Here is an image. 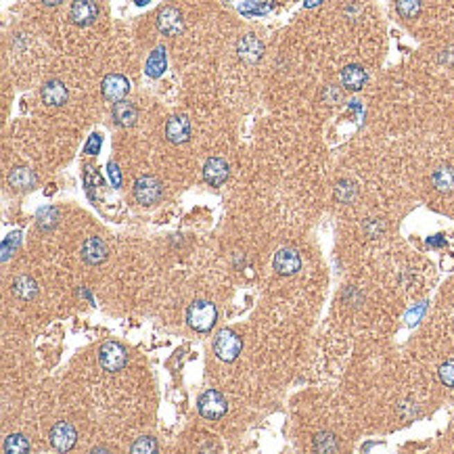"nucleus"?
I'll use <instances>...</instances> for the list:
<instances>
[{
    "label": "nucleus",
    "mask_w": 454,
    "mask_h": 454,
    "mask_svg": "<svg viewBox=\"0 0 454 454\" xmlns=\"http://www.w3.org/2000/svg\"><path fill=\"white\" fill-rule=\"evenodd\" d=\"M5 452L7 454H28L30 452V442L21 433H11L5 437Z\"/></svg>",
    "instance_id": "nucleus-23"
},
{
    "label": "nucleus",
    "mask_w": 454,
    "mask_h": 454,
    "mask_svg": "<svg viewBox=\"0 0 454 454\" xmlns=\"http://www.w3.org/2000/svg\"><path fill=\"white\" fill-rule=\"evenodd\" d=\"M367 80H369V76H367V69H365L363 65H348V67H344V71H342V84H344V88L350 90V92L363 90V86L367 84Z\"/></svg>",
    "instance_id": "nucleus-17"
},
{
    "label": "nucleus",
    "mask_w": 454,
    "mask_h": 454,
    "mask_svg": "<svg viewBox=\"0 0 454 454\" xmlns=\"http://www.w3.org/2000/svg\"><path fill=\"white\" fill-rule=\"evenodd\" d=\"M96 15H98V7L94 0H73L69 7V19L80 28L94 24Z\"/></svg>",
    "instance_id": "nucleus-9"
},
{
    "label": "nucleus",
    "mask_w": 454,
    "mask_h": 454,
    "mask_svg": "<svg viewBox=\"0 0 454 454\" xmlns=\"http://www.w3.org/2000/svg\"><path fill=\"white\" fill-rule=\"evenodd\" d=\"M216 320H218V310L207 299H197L186 310V322L197 333H209L216 326Z\"/></svg>",
    "instance_id": "nucleus-1"
},
{
    "label": "nucleus",
    "mask_w": 454,
    "mask_h": 454,
    "mask_svg": "<svg viewBox=\"0 0 454 454\" xmlns=\"http://www.w3.org/2000/svg\"><path fill=\"white\" fill-rule=\"evenodd\" d=\"M197 408H199V414L207 421H218L226 414L229 410V402L226 398L216 392V390H207L199 396V402H197Z\"/></svg>",
    "instance_id": "nucleus-4"
},
{
    "label": "nucleus",
    "mask_w": 454,
    "mask_h": 454,
    "mask_svg": "<svg viewBox=\"0 0 454 454\" xmlns=\"http://www.w3.org/2000/svg\"><path fill=\"white\" fill-rule=\"evenodd\" d=\"M164 195L161 182L155 176H139L134 182V197L141 205H155Z\"/></svg>",
    "instance_id": "nucleus-5"
},
{
    "label": "nucleus",
    "mask_w": 454,
    "mask_h": 454,
    "mask_svg": "<svg viewBox=\"0 0 454 454\" xmlns=\"http://www.w3.org/2000/svg\"><path fill=\"white\" fill-rule=\"evenodd\" d=\"M49 439H51V446L57 450V452H67L76 446V439H78V431L71 423L67 421H59L53 425L51 433H49Z\"/></svg>",
    "instance_id": "nucleus-6"
},
{
    "label": "nucleus",
    "mask_w": 454,
    "mask_h": 454,
    "mask_svg": "<svg viewBox=\"0 0 454 454\" xmlns=\"http://www.w3.org/2000/svg\"><path fill=\"white\" fill-rule=\"evenodd\" d=\"M320 0H306V7H314V5H318Z\"/></svg>",
    "instance_id": "nucleus-35"
},
{
    "label": "nucleus",
    "mask_w": 454,
    "mask_h": 454,
    "mask_svg": "<svg viewBox=\"0 0 454 454\" xmlns=\"http://www.w3.org/2000/svg\"><path fill=\"white\" fill-rule=\"evenodd\" d=\"M98 363L107 373H120L128 365V352L118 342H105L98 348Z\"/></svg>",
    "instance_id": "nucleus-3"
},
{
    "label": "nucleus",
    "mask_w": 454,
    "mask_h": 454,
    "mask_svg": "<svg viewBox=\"0 0 454 454\" xmlns=\"http://www.w3.org/2000/svg\"><path fill=\"white\" fill-rule=\"evenodd\" d=\"M429 243H431V245H442V239H431Z\"/></svg>",
    "instance_id": "nucleus-37"
},
{
    "label": "nucleus",
    "mask_w": 454,
    "mask_h": 454,
    "mask_svg": "<svg viewBox=\"0 0 454 454\" xmlns=\"http://www.w3.org/2000/svg\"><path fill=\"white\" fill-rule=\"evenodd\" d=\"M272 7H274V0H247L241 11L247 15H262V13H268Z\"/></svg>",
    "instance_id": "nucleus-28"
},
{
    "label": "nucleus",
    "mask_w": 454,
    "mask_h": 454,
    "mask_svg": "<svg viewBox=\"0 0 454 454\" xmlns=\"http://www.w3.org/2000/svg\"><path fill=\"white\" fill-rule=\"evenodd\" d=\"M272 264H274V270H277L281 277H293V274H297L299 268H302V258H299V254H297L295 250L285 247V250H279V252H277Z\"/></svg>",
    "instance_id": "nucleus-12"
},
{
    "label": "nucleus",
    "mask_w": 454,
    "mask_h": 454,
    "mask_svg": "<svg viewBox=\"0 0 454 454\" xmlns=\"http://www.w3.org/2000/svg\"><path fill=\"white\" fill-rule=\"evenodd\" d=\"M237 55H239V59H241L243 63L254 65V63H258V61L262 59V55H264V44L260 42L258 36L245 34V36L239 40V44H237Z\"/></svg>",
    "instance_id": "nucleus-11"
},
{
    "label": "nucleus",
    "mask_w": 454,
    "mask_h": 454,
    "mask_svg": "<svg viewBox=\"0 0 454 454\" xmlns=\"http://www.w3.org/2000/svg\"><path fill=\"white\" fill-rule=\"evenodd\" d=\"M314 450H316V452H322V454L337 452V450H339L337 437H335L333 433H329V431L316 433V437H314Z\"/></svg>",
    "instance_id": "nucleus-24"
},
{
    "label": "nucleus",
    "mask_w": 454,
    "mask_h": 454,
    "mask_svg": "<svg viewBox=\"0 0 454 454\" xmlns=\"http://www.w3.org/2000/svg\"><path fill=\"white\" fill-rule=\"evenodd\" d=\"M433 189L437 193H452L454 191V170L450 166H442L431 176Z\"/></svg>",
    "instance_id": "nucleus-21"
},
{
    "label": "nucleus",
    "mask_w": 454,
    "mask_h": 454,
    "mask_svg": "<svg viewBox=\"0 0 454 454\" xmlns=\"http://www.w3.org/2000/svg\"><path fill=\"white\" fill-rule=\"evenodd\" d=\"M111 116H113V122H116L118 126L122 128H130L137 124L139 120V111L132 103H128L126 98L118 101V103H113L111 107Z\"/></svg>",
    "instance_id": "nucleus-15"
},
{
    "label": "nucleus",
    "mask_w": 454,
    "mask_h": 454,
    "mask_svg": "<svg viewBox=\"0 0 454 454\" xmlns=\"http://www.w3.org/2000/svg\"><path fill=\"white\" fill-rule=\"evenodd\" d=\"M40 94H42V101H44L49 107H61V105L67 101V88H65V84H63L61 80H49V82H44Z\"/></svg>",
    "instance_id": "nucleus-16"
},
{
    "label": "nucleus",
    "mask_w": 454,
    "mask_h": 454,
    "mask_svg": "<svg viewBox=\"0 0 454 454\" xmlns=\"http://www.w3.org/2000/svg\"><path fill=\"white\" fill-rule=\"evenodd\" d=\"M354 197H356V186H354V182H350V180H339V182H337V186H335V199H337L339 203H350V201H354Z\"/></svg>",
    "instance_id": "nucleus-25"
},
{
    "label": "nucleus",
    "mask_w": 454,
    "mask_h": 454,
    "mask_svg": "<svg viewBox=\"0 0 454 454\" xmlns=\"http://www.w3.org/2000/svg\"><path fill=\"white\" fill-rule=\"evenodd\" d=\"M437 375H439V381H442L444 385L454 387V358H452V360H446V363L439 367Z\"/></svg>",
    "instance_id": "nucleus-29"
},
{
    "label": "nucleus",
    "mask_w": 454,
    "mask_h": 454,
    "mask_svg": "<svg viewBox=\"0 0 454 454\" xmlns=\"http://www.w3.org/2000/svg\"><path fill=\"white\" fill-rule=\"evenodd\" d=\"M19 241H21V233H13V247H11V252L19 245ZM9 245H11V235L5 239V243H3V262H7L9 260Z\"/></svg>",
    "instance_id": "nucleus-31"
},
{
    "label": "nucleus",
    "mask_w": 454,
    "mask_h": 454,
    "mask_svg": "<svg viewBox=\"0 0 454 454\" xmlns=\"http://www.w3.org/2000/svg\"><path fill=\"white\" fill-rule=\"evenodd\" d=\"M157 28H159V32H161L164 36L174 38V36H180V34H182V30H184V19H182V15H180L178 9H174V7H164V9L157 13Z\"/></svg>",
    "instance_id": "nucleus-8"
},
{
    "label": "nucleus",
    "mask_w": 454,
    "mask_h": 454,
    "mask_svg": "<svg viewBox=\"0 0 454 454\" xmlns=\"http://www.w3.org/2000/svg\"><path fill=\"white\" fill-rule=\"evenodd\" d=\"M94 452H109V448H103V446H98V448H92V454Z\"/></svg>",
    "instance_id": "nucleus-36"
},
{
    "label": "nucleus",
    "mask_w": 454,
    "mask_h": 454,
    "mask_svg": "<svg viewBox=\"0 0 454 454\" xmlns=\"http://www.w3.org/2000/svg\"><path fill=\"white\" fill-rule=\"evenodd\" d=\"M34 182H36V176L30 168L19 166V168H13L9 174V184L17 191H28L34 186Z\"/></svg>",
    "instance_id": "nucleus-20"
},
{
    "label": "nucleus",
    "mask_w": 454,
    "mask_h": 454,
    "mask_svg": "<svg viewBox=\"0 0 454 454\" xmlns=\"http://www.w3.org/2000/svg\"><path fill=\"white\" fill-rule=\"evenodd\" d=\"M132 3H137V5H147L149 0H132Z\"/></svg>",
    "instance_id": "nucleus-38"
},
{
    "label": "nucleus",
    "mask_w": 454,
    "mask_h": 454,
    "mask_svg": "<svg viewBox=\"0 0 454 454\" xmlns=\"http://www.w3.org/2000/svg\"><path fill=\"white\" fill-rule=\"evenodd\" d=\"M80 256H82V260H84L86 264L98 266V264H103V262L109 258V247L105 245L103 239H98V237H88V239L82 243Z\"/></svg>",
    "instance_id": "nucleus-10"
},
{
    "label": "nucleus",
    "mask_w": 454,
    "mask_h": 454,
    "mask_svg": "<svg viewBox=\"0 0 454 454\" xmlns=\"http://www.w3.org/2000/svg\"><path fill=\"white\" fill-rule=\"evenodd\" d=\"M396 9H398L400 17L414 19L421 13V0H396Z\"/></svg>",
    "instance_id": "nucleus-27"
},
{
    "label": "nucleus",
    "mask_w": 454,
    "mask_h": 454,
    "mask_svg": "<svg viewBox=\"0 0 454 454\" xmlns=\"http://www.w3.org/2000/svg\"><path fill=\"white\" fill-rule=\"evenodd\" d=\"M107 170H109V178H111L113 186H116V189H120V186H122V174H120V168H118V164L109 161Z\"/></svg>",
    "instance_id": "nucleus-32"
},
{
    "label": "nucleus",
    "mask_w": 454,
    "mask_h": 454,
    "mask_svg": "<svg viewBox=\"0 0 454 454\" xmlns=\"http://www.w3.org/2000/svg\"><path fill=\"white\" fill-rule=\"evenodd\" d=\"M40 3H44L46 7H57V5L63 3V0H40Z\"/></svg>",
    "instance_id": "nucleus-34"
},
{
    "label": "nucleus",
    "mask_w": 454,
    "mask_h": 454,
    "mask_svg": "<svg viewBox=\"0 0 454 454\" xmlns=\"http://www.w3.org/2000/svg\"><path fill=\"white\" fill-rule=\"evenodd\" d=\"M130 92V82L126 76L122 73H109L105 76V80L101 82V94L111 101V103H118L122 101L126 94Z\"/></svg>",
    "instance_id": "nucleus-7"
},
{
    "label": "nucleus",
    "mask_w": 454,
    "mask_h": 454,
    "mask_svg": "<svg viewBox=\"0 0 454 454\" xmlns=\"http://www.w3.org/2000/svg\"><path fill=\"white\" fill-rule=\"evenodd\" d=\"M157 450H159V446H157L155 437H149V435L139 437V439L132 442V446H130V452H132V454H155Z\"/></svg>",
    "instance_id": "nucleus-26"
},
{
    "label": "nucleus",
    "mask_w": 454,
    "mask_h": 454,
    "mask_svg": "<svg viewBox=\"0 0 454 454\" xmlns=\"http://www.w3.org/2000/svg\"><path fill=\"white\" fill-rule=\"evenodd\" d=\"M59 220H61V213H59V209H57V207H51V205H46V207H40V209H38V213H36V224H38V229H40V231H44V233H49V231L57 229Z\"/></svg>",
    "instance_id": "nucleus-22"
},
{
    "label": "nucleus",
    "mask_w": 454,
    "mask_h": 454,
    "mask_svg": "<svg viewBox=\"0 0 454 454\" xmlns=\"http://www.w3.org/2000/svg\"><path fill=\"white\" fill-rule=\"evenodd\" d=\"M11 291H13L15 297L24 299V302H30V299H34V297L38 295V283H36L32 277L24 274V277H17V279L13 281Z\"/></svg>",
    "instance_id": "nucleus-18"
},
{
    "label": "nucleus",
    "mask_w": 454,
    "mask_h": 454,
    "mask_svg": "<svg viewBox=\"0 0 454 454\" xmlns=\"http://www.w3.org/2000/svg\"><path fill=\"white\" fill-rule=\"evenodd\" d=\"M101 145H103L101 134H92V137L88 139L86 147H84V153H88V155H96V153L101 151Z\"/></svg>",
    "instance_id": "nucleus-30"
},
{
    "label": "nucleus",
    "mask_w": 454,
    "mask_h": 454,
    "mask_svg": "<svg viewBox=\"0 0 454 454\" xmlns=\"http://www.w3.org/2000/svg\"><path fill=\"white\" fill-rule=\"evenodd\" d=\"M166 139L174 145H184L191 139V122L184 116H174L166 124Z\"/></svg>",
    "instance_id": "nucleus-14"
},
{
    "label": "nucleus",
    "mask_w": 454,
    "mask_h": 454,
    "mask_svg": "<svg viewBox=\"0 0 454 454\" xmlns=\"http://www.w3.org/2000/svg\"><path fill=\"white\" fill-rule=\"evenodd\" d=\"M243 350V339L235 333V331H229L224 329L216 335L213 339V354L222 360V363H233L239 358Z\"/></svg>",
    "instance_id": "nucleus-2"
},
{
    "label": "nucleus",
    "mask_w": 454,
    "mask_h": 454,
    "mask_svg": "<svg viewBox=\"0 0 454 454\" xmlns=\"http://www.w3.org/2000/svg\"><path fill=\"white\" fill-rule=\"evenodd\" d=\"M329 96H331L333 101H339V98H342V92H339L337 88H333V86H329V88H324V94H322V98L326 101Z\"/></svg>",
    "instance_id": "nucleus-33"
},
{
    "label": "nucleus",
    "mask_w": 454,
    "mask_h": 454,
    "mask_svg": "<svg viewBox=\"0 0 454 454\" xmlns=\"http://www.w3.org/2000/svg\"><path fill=\"white\" fill-rule=\"evenodd\" d=\"M166 49L164 46H157L151 51L149 59H147V65H145V71L149 78H161V73L166 71Z\"/></svg>",
    "instance_id": "nucleus-19"
},
{
    "label": "nucleus",
    "mask_w": 454,
    "mask_h": 454,
    "mask_svg": "<svg viewBox=\"0 0 454 454\" xmlns=\"http://www.w3.org/2000/svg\"><path fill=\"white\" fill-rule=\"evenodd\" d=\"M229 174H231L229 164H226L224 159H220V157H211L203 166V178L211 186H222L226 180H229Z\"/></svg>",
    "instance_id": "nucleus-13"
}]
</instances>
